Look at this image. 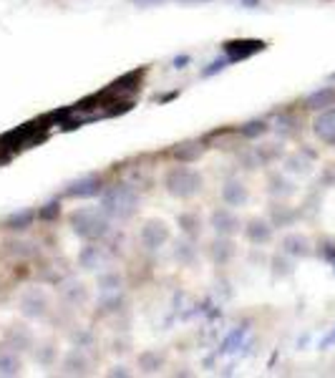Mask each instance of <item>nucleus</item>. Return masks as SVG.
<instances>
[{
	"label": "nucleus",
	"mask_w": 335,
	"mask_h": 378,
	"mask_svg": "<svg viewBox=\"0 0 335 378\" xmlns=\"http://www.w3.org/2000/svg\"><path fill=\"white\" fill-rule=\"evenodd\" d=\"M139 202H141L139 192L132 184H126V182L106 187V189L99 194V207H101L111 220H116V222L132 220L139 210Z\"/></svg>",
	"instance_id": "1"
},
{
	"label": "nucleus",
	"mask_w": 335,
	"mask_h": 378,
	"mask_svg": "<svg viewBox=\"0 0 335 378\" xmlns=\"http://www.w3.org/2000/svg\"><path fill=\"white\" fill-rule=\"evenodd\" d=\"M73 234L86 242H101L111 234V217L101 207H76L68 215Z\"/></svg>",
	"instance_id": "2"
},
{
	"label": "nucleus",
	"mask_w": 335,
	"mask_h": 378,
	"mask_svg": "<svg viewBox=\"0 0 335 378\" xmlns=\"http://www.w3.org/2000/svg\"><path fill=\"white\" fill-rule=\"evenodd\" d=\"M164 189H167L174 199H191L204 189V177L199 175L197 169L187 167V164H177V167L167 169V175H164Z\"/></svg>",
	"instance_id": "3"
},
{
	"label": "nucleus",
	"mask_w": 335,
	"mask_h": 378,
	"mask_svg": "<svg viewBox=\"0 0 335 378\" xmlns=\"http://www.w3.org/2000/svg\"><path fill=\"white\" fill-rule=\"evenodd\" d=\"M18 308L28 320H46L51 315V301L41 288H28L20 293Z\"/></svg>",
	"instance_id": "4"
},
{
	"label": "nucleus",
	"mask_w": 335,
	"mask_h": 378,
	"mask_svg": "<svg viewBox=\"0 0 335 378\" xmlns=\"http://www.w3.org/2000/svg\"><path fill=\"white\" fill-rule=\"evenodd\" d=\"M169 240H172V229L164 220H146L139 229V242L144 245V250L149 252L162 250Z\"/></svg>",
	"instance_id": "5"
},
{
	"label": "nucleus",
	"mask_w": 335,
	"mask_h": 378,
	"mask_svg": "<svg viewBox=\"0 0 335 378\" xmlns=\"http://www.w3.org/2000/svg\"><path fill=\"white\" fill-rule=\"evenodd\" d=\"M101 192H103L101 177L84 175V177H78V179L68 182L66 189H63V197H71V199H91V197H99Z\"/></svg>",
	"instance_id": "6"
},
{
	"label": "nucleus",
	"mask_w": 335,
	"mask_h": 378,
	"mask_svg": "<svg viewBox=\"0 0 335 378\" xmlns=\"http://www.w3.org/2000/svg\"><path fill=\"white\" fill-rule=\"evenodd\" d=\"M210 227L215 229V234H227V237H232V234H237L239 227H242V220H239V215L232 207H217L210 215Z\"/></svg>",
	"instance_id": "7"
},
{
	"label": "nucleus",
	"mask_w": 335,
	"mask_h": 378,
	"mask_svg": "<svg viewBox=\"0 0 335 378\" xmlns=\"http://www.w3.org/2000/svg\"><path fill=\"white\" fill-rule=\"evenodd\" d=\"M6 346L11 351H15V353H25V351H33L36 336H33V330L25 323H13L6 330Z\"/></svg>",
	"instance_id": "8"
},
{
	"label": "nucleus",
	"mask_w": 335,
	"mask_h": 378,
	"mask_svg": "<svg viewBox=\"0 0 335 378\" xmlns=\"http://www.w3.org/2000/svg\"><path fill=\"white\" fill-rule=\"evenodd\" d=\"M108 252L103 247H99L96 242H89L86 247H81L78 252V267L86 272H99L108 265Z\"/></svg>",
	"instance_id": "9"
},
{
	"label": "nucleus",
	"mask_w": 335,
	"mask_h": 378,
	"mask_svg": "<svg viewBox=\"0 0 335 378\" xmlns=\"http://www.w3.org/2000/svg\"><path fill=\"white\" fill-rule=\"evenodd\" d=\"M220 197L227 207L234 210V207H245V204L250 202V189H247V184L242 179L229 177V179H225V184H222Z\"/></svg>",
	"instance_id": "10"
},
{
	"label": "nucleus",
	"mask_w": 335,
	"mask_h": 378,
	"mask_svg": "<svg viewBox=\"0 0 335 378\" xmlns=\"http://www.w3.org/2000/svg\"><path fill=\"white\" fill-rule=\"evenodd\" d=\"M312 164H315V151L310 149H298L282 159L285 172L293 177H308L312 172Z\"/></svg>",
	"instance_id": "11"
},
{
	"label": "nucleus",
	"mask_w": 335,
	"mask_h": 378,
	"mask_svg": "<svg viewBox=\"0 0 335 378\" xmlns=\"http://www.w3.org/2000/svg\"><path fill=\"white\" fill-rule=\"evenodd\" d=\"M58 295L68 308H81L89 301V288H86V282L76 280V277H68V280H63L58 285Z\"/></svg>",
	"instance_id": "12"
},
{
	"label": "nucleus",
	"mask_w": 335,
	"mask_h": 378,
	"mask_svg": "<svg viewBox=\"0 0 335 378\" xmlns=\"http://www.w3.org/2000/svg\"><path fill=\"white\" fill-rule=\"evenodd\" d=\"M207 255H210V260L215 265H227L232 263V258L237 255V245H234L232 237H227V234H215V240L207 245Z\"/></svg>",
	"instance_id": "13"
},
{
	"label": "nucleus",
	"mask_w": 335,
	"mask_h": 378,
	"mask_svg": "<svg viewBox=\"0 0 335 378\" xmlns=\"http://www.w3.org/2000/svg\"><path fill=\"white\" fill-rule=\"evenodd\" d=\"M242 232H245V237L255 247H263V245H267V242L272 240V232H275V227H272V222H270V220H263V217H252L250 222L242 225Z\"/></svg>",
	"instance_id": "14"
},
{
	"label": "nucleus",
	"mask_w": 335,
	"mask_h": 378,
	"mask_svg": "<svg viewBox=\"0 0 335 378\" xmlns=\"http://www.w3.org/2000/svg\"><path fill=\"white\" fill-rule=\"evenodd\" d=\"M312 134H315L323 144L335 146V106L317 111V116L312 119Z\"/></svg>",
	"instance_id": "15"
},
{
	"label": "nucleus",
	"mask_w": 335,
	"mask_h": 378,
	"mask_svg": "<svg viewBox=\"0 0 335 378\" xmlns=\"http://www.w3.org/2000/svg\"><path fill=\"white\" fill-rule=\"evenodd\" d=\"M89 355H86L84 348H76L73 346L71 351H66L63 353V358H61V371L66 373V376H86L89 373Z\"/></svg>",
	"instance_id": "16"
},
{
	"label": "nucleus",
	"mask_w": 335,
	"mask_h": 378,
	"mask_svg": "<svg viewBox=\"0 0 335 378\" xmlns=\"http://www.w3.org/2000/svg\"><path fill=\"white\" fill-rule=\"evenodd\" d=\"M280 250L285 252V255H290L293 260H303V258H310L312 245H310V240H308L305 234L287 232L280 240Z\"/></svg>",
	"instance_id": "17"
},
{
	"label": "nucleus",
	"mask_w": 335,
	"mask_h": 378,
	"mask_svg": "<svg viewBox=\"0 0 335 378\" xmlns=\"http://www.w3.org/2000/svg\"><path fill=\"white\" fill-rule=\"evenodd\" d=\"M295 192H298V187L287 177V172H270L267 175V194L272 199H287Z\"/></svg>",
	"instance_id": "18"
},
{
	"label": "nucleus",
	"mask_w": 335,
	"mask_h": 378,
	"mask_svg": "<svg viewBox=\"0 0 335 378\" xmlns=\"http://www.w3.org/2000/svg\"><path fill=\"white\" fill-rule=\"evenodd\" d=\"M300 220V212L295 210V207H290V204H285L282 199H275V202L270 204V222H272V227H293L295 222Z\"/></svg>",
	"instance_id": "19"
},
{
	"label": "nucleus",
	"mask_w": 335,
	"mask_h": 378,
	"mask_svg": "<svg viewBox=\"0 0 335 378\" xmlns=\"http://www.w3.org/2000/svg\"><path fill=\"white\" fill-rule=\"evenodd\" d=\"M260 51H265L263 41H227L225 43V56H227L232 63L234 61L250 58V56L260 53Z\"/></svg>",
	"instance_id": "20"
},
{
	"label": "nucleus",
	"mask_w": 335,
	"mask_h": 378,
	"mask_svg": "<svg viewBox=\"0 0 335 378\" xmlns=\"http://www.w3.org/2000/svg\"><path fill=\"white\" fill-rule=\"evenodd\" d=\"M172 255H174V260L182 265V267H191V265L197 263V258H199L197 242L191 240V237H187V234H182L179 240L174 242Z\"/></svg>",
	"instance_id": "21"
},
{
	"label": "nucleus",
	"mask_w": 335,
	"mask_h": 378,
	"mask_svg": "<svg viewBox=\"0 0 335 378\" xmlns=\"http://www.w3.org/2000/svg\"><path fill=\"white\" fill-rule=\"evenodd\" d=\"M36 220H38V212L23 207V210H13L11 215L3 220V227H6L8 232H25V229L33 227Z\"/></svg>",
	"instance_id": "22"
},
{
	"label": "nucleus",
	"mask_w": 335,
	"mask_h": 378,
	"mask_svg": "<svg viewBox=\"0 0 335 378\" xmlns=\"http://www.w3.org/2000/svg\"><path fill=\"white\" fill-rule=\"evenodd\" d=\"M335 106V89L333 86H320V89L310 91L305 96V108L308 111H325V108Z\"/></svg>",
	"instance_id": "23"
},
{
	"label": "nucleus",
	"mask_w": 335,
	"mask_h": 378,
	"mask_svg": "<svg viewBox=\"0 0 335 378\" xmlns=\"http://www.w3.org/2000/svg\"><path fill=\"white\" fill-rule=\"evenodd\" d=\"M204 151H207V146L202 141H182V144H177L172 149V156L179 164H194L202 159Z\"/></svg>",
	"instance_id": "24"
},
{
	"label": "nucleus",
	"mask_w": 335,
	"mask_h": 378,
	"mask_svg": "<svg viewBox=\"0 0 335 378\" xmlns=\"http://www.w3.org/2000/svg\"><path fill=\"white\" fill-rule=\"evenodd\" d=\"M177 227H179L182 234L191 237V240H197L202 237V229H204V222H202V215L199 212H179L177 215Z\"/></svg>",
	"instance_id": "25"
},
{
	"label": "nucleus",
	"mask_w": 335,
	"mask_h": 378,
	"mask_svg": "<svg viewBox=\"0 0 335 378\" xmlns=\"http://www.w3.org/2000/svg\"><path fill=\"white\" fill-rule=\"evenodd\" d=\"M126 305L124 290H116V293H99V301H96V310L101 315H116Z\"/></svg>",
	"instance_id": "26"
},
{
	"label": "nucleus",
	"mask_w": 335,
	"mask_h": 378,
	"mask_svg": "<svg viewBox=\"0 0 335 378\" xmlns=\"http://www.w3.org/2000/svg\"><path fill=\"white\" fill-rule=\"evenodd\" d=\"M270 132H272V126L267 119H250L239 126V137L247 139V141H258V139L267 137Z\"/></svg>",
	"instance_id": "27"
},
{
	"label": "nucleus",
	"mask_w": 335,
	"mask_h": 378,
	"mask_svg": "<svg viewBox=\"0 0 335 378\" xmlns=\"http://www.w3.org/2000/svg\"><path fill=\"white\" fill-rule=\"evenodd\" d=\"M96 285H99V293H116V290H124V275L119 270H99L96 277Z\"/></svg>",
	"instance_id": "28"
},
{
	"label": "nucleus",
	"mask_w": 335,
	"mask_h": 378,
	"mask_svg": "<svg viewBox=\"0 0 335 378\" xmlns=\"http://www.w3.org/2000/svg\"><path fill=\"white\" fill-rule=\"evenodd\" d=\"M23 371V363H20V353L6 348L0 351V376H18Z\"/></svg>",
	"instance_id": "29"
},
{
	"label": "nucleus",
	"mask_w": 335,
	"mask_h": 378,
	"mask_svg": "<svg viewBox=\"0 0 335 378\" xmlns=\"http://www.w3.org/2000/svg\"><path fill=\"white\" fill-rule=\"evenodd\" d=\"M164 366V353L159 351H144L139 353V371L141 373H159Z\"/></svg>",
	"instance_id": "30"
},
{
	"label": "nucleus",
	"mask_w": 335,
	"mask_h": 378,
	"mask_svg": "<svg viewBox=\"0 0 335 378\" xmlns=\"http://www.w3.org/2000/svg\"><path fill=\"white\" fill-rule=\"evenodd\" d=\"M272 129H275L280 139H290L298 134V119L293 114H280L275 119V124H272Z\"/></svg>",
	"instance_id": "31"
},
{
	"label": "nucleus",
	"mask_w": 335,
	"mask_h": 378,
	"mask_svg": "<svg viewBox=\"0 0 335 378\" xmlns=\"http://www.w3.org/2000/svg\"><path fill=\"white\" fill-rule=\"evenodd\" d=\"M270 267H272V275H275V277H290L295 272L293 258H290V255H285L282 250H280V255H275V258L270 260Z\"/></svg>",
	"instance_id": "32"
},
{
	"label": "nucleus",
	"mask_w": 335,
	"mask_h": 378,
	"mask_svg": "<svg viewBox=\"0 0 335 378\" xmlns=\"http://www.w3.org/2000/svg\"><path fill=\"white\" fill-rule=\"evenodd\" d=\"M6 252L11 255V258L25 260V258H33V255H36V245H33V242H25V240H11V242H6Z\"/></svg>",
	"instance_id": "33"
},
{
	"label": "nucleus",
	"mask_w": 335,
	"mask_h": 378,
	"mask_svg": "<svg viewBox=\"0 0 335 378\" xmlns=\"http://www.w3.org/2000/svg\"><path fill=\"white\" fill-rule=\"evenodd\" d=\"M33 358L41 366H51L56 360V346L53 343H38V346H33Z\"/></svg>",
	"instance_id": "34"
},
{
	"label": "nucleus",
	"mask_w": 335,
	"mask_h": 378,
	"mask_svg": "<svg viewBox=\"0 0 335 378\" xmlns=\"http://www.w3.org/2000/svg\"><path fill=\"white\" fill-rule=\"evenodd\" d=\"M258 154H260L263 167H267V164L282 159V156H285V149H282V144H263V146H258Z\"/></svg>",
	"instance_id": "35"
},
{
	"label": "nucleus",
	"mask_w": 335,
	"mask_h": 378,
	"mask_svg": "<svg viewBox=\"0 0 335 378\" xmlns=\"http://www.w3.org/2000/svg\"><path fill=\"white\" fill-rule=\"evenodd\" d=\"M237 164L245 172H255L258 167H263V162H260V154H258V149H242L237 154Z\"/></svg>",
	"instance_id": "36"
},
{
	"label": "nucleus",
	"mask_w": 335,
	"mask_h": 378,
	"mask_svg": "<svg viewBox=\"0 0 335 378\" xmlns=\"http://www.w3.org/2000/svg\"><path fill=\"white\" fill-rule=\"evenodd\" d=\"M71 343L76 346V348H89V346H94V333L91 330H86V328H76L71 333Z\"/></svg>",
	"instance_id": "37"
},
{
	"label": "nucleus",
	"mask_w": 335,
	"mask_h": 378,
	"mask_svg": "<svg viewBox=\"0 0 335 378\" xmlns=\"http://www.w3.org/2000/svg\"><path fill=\"white\" fill-rule=\"evenodd\" d=\"M227 66H232V61L227 56H222V58H215L212 63H207V68H202V78H212L217 73H222Z\"/></svg>",
	"instance_id": "38"
},
{
	"label": "nucleus",
	"mask_w": 335,
	"mask_h": 378,
	"mask_svg": "<svg viewBox=\"0 0 335 378\" xmlns=\"http://www.w3.org/2000/svg\"><path fill=\"white\" fill-rule=\"evenodd\" d=\"M58 215H61L58 199H53V202H46L43 207H38V220H43V222H51V220H56Z\"/></svg>",
	"instance_id": "39"
},
{
	"label": "nucleus",
	"mask_w": 335,
	"mask_h": 378,
	"mask_svg": "<svg viewBox=\"0 0 335 378\" xmlns=\"http://www.w3.org/2000/svg\"><path fill=\"white\" fill-rule=\"evenodd\" d=\"M323 184H328V187H335V167L325 169V175H323Z\"/></svg>",
	"instance_id": "40"
},
{
	"label": "nucleus",
	"mask_w": 335,
	"mask_h": 378,
	"mask_svg": "<svg viewBox=\"0 0 335 378\" xmlns=\"http://www.w3.org/2000/svg\"><path fill=\"white\" fill-rule=\"evenodd\" d=\"M189 56H187V53H182V56H177V58H174L172 61V63H174V68H187V63H189Z\"/></svg>",
	"instance_id": "41"
},
{
	"label": "nucleus",
	"mask_w": 335,
	"mask_h": 378,
	"mask_svg": "<svg viewBox=\"0 0 335 378\" xmlns=\"http://www.w3.org/2000/svg\"><path fill=\"white\" fill-rule=\"evenodd\" d=\"M108 376H121V378H126V376H129V371H126V366H114L111 371H108Z\"/></svg>",
	"instance_id": "42"
},
{
	"label": "nucleus",
	"mask_w": 335,
	"mask_h": 378,
	"mask_svg": "<svg viewBox=\"0 0 335 378\" xmlns=\"http://www.w3.org/2000/svg\"><path fill=\"white\" fill-rule=\"evenodd\" d=\"M237 3H239L242 8H260V6H263L260 0H237Z\"/></svg>",
	"instance_id": "43"
},
{
	"label": "nucleus",
	"mask_w": 335,
	"mask_h": 378,
	"mask_svg": "<svg viewBox=\"0 0 335 378\" xmlns=\"http://www.w3.org/2000/svg\"><path fill=\"white\" fill-rule=\"evenodd\" d=\"M137 3H141V6H151V3H159V0H137Z\"/></svg>",
	"instance_id": "44"
},
{
	"label": "nucleus",
	"mask_w": 335,
	"mask_h": 378,
	"mask_svg": "<svg viewBox=\"0 0 335 378\" xmlns=\"http://www.w3.org/2000/svg\"><path fill=\"white\" fill-rule=\"evenodd\" d=\"M8 159H11V156H6V154H3V156H0V164H6Z\"/></svg>",
	"instance_id": "45"
},
{
	"label": "nucleus",
	"mask_w": 335,
	"mask_h": 378,
	"mask_svg": "<svg viewBox=\"0 0 335 378\" xmlns=\"http://www.w3.org/2000/svg\"><path fill=\"white\" fill-rule=\"evenodd\" d=\"M333 341H335V333H333V336H330V341H328V343H333Z\"/></svg>",
	"instance_id": "46"
},
{
	"label": "nucleus",
	"mask_w": 335,
	"mask_h": 378,
	"mask_svg": "<svg viewBox=\"0 0 335 378\" xmlns=\"http://www.w3.org/2000/svg\"><path fill=\"white\" fill-rule=\"evenodd\" d=\"M330 263H333V265H335V255H333V260H330Z\"/></svg>",
	"instance_id": "47"
}]
</instances>
